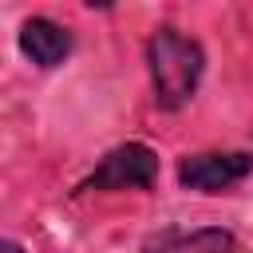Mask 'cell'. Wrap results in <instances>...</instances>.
<instances>
[{"label":"cell","instance_id":"1","mask_svg":"<svg viewBox=\"0 0 253 253\" xmlns=\"http://www.w3.org/2000/svg\"><path fill=\"white\" fill-rule=\"evenodd\" d=\"M146 59H150V83H154V103L162 111H178L190 103V95L198 91L206 55L202 43L182 36L178 28H158L146 43Z\"/></svg>","mask_w":253,"mask_h":253},{"label":"cell","instance_id":"2","mask_svg":"<svg viewBox=\"0 0 253 253\" xmlns=\"http://www.w3.org/2000/svg\"><path fill=\"white\" fill-rule=\"evenodd\" d=\"M158 178V154L142 142L115 146L83 182V190H150Z\"/></svg>","mask_w":253,"mask_h":253},{"label":"cell","instance_id":"3","mask_svg":"<svg viewBox=\"0 0 253 253\" xmlns=\"http://www.w3.org/2000/svg\"><path fill=\"white\" fill-rule=\"evenodd\" d=\"M249 174H253V158L241 154V150H229V154H190L178 166V182L186 190H198V194H221V190L237 186Z\"/></svg>","mask_w":253,"mask_h":253},{"label":"cell","instance_id":"4","mask_svg":"<svg viewBox=\"0 0 253 253\" xmlns=\"http://www.w3.org/2000/svg\"><path fill=\"white\" fill-rule=\"evenodd\" d=\"M20 51L36 63V67H55L71 55V32L59 28L55 20H43V16H32L24 28H20Z\"/></svg>","mask_w":253,"mask_h":253},{"label":"cell","instance_id":"5","mask_svg":"<svg viewBox=\"0 0 253 253\" xmlns=\"http://www.w3.org/2000/svg\"><path fill=\"white\" fill-rule=\"evenodd\" d=\"M237 237L229 229H217V225H206V229H194V233H182L174 241H166L158 253H237Z\"/></svg>","mask_w":253,"mask_h":253},{"label":"cell","instance_id":"6","mask_svg":"<svg viewBox=\"0 0 253 253\" xmlns=\"http://www.w3.org/2000/svg\"><path fill=\"white\" fill-rule=\"evenodd\" d=\"M0 253H24V249H20L16 241H4V249H0Z\"/></svg>","mask_w":253,"mask_h":253}]
</instances>
